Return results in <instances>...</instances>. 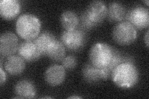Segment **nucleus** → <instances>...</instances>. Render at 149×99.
<instances>
[{
	"mask_svg": "<svg viewBox=\"0 0 149 99\" xmlns=\"http://www.w3.org/2000/svg\"><path fill=\"white\" fill-rule=\"evenodd\" d=\"M82 76L85 81L91 84L99 82L101 79L100 69L94 66L90 61L83 66Z\"/></svg>",
	"mask_w": 149,
	"mask_h": 99,
	"instance_id": "nucleus-18",
	"label": "nucleus"
},
{
	"mask_svg": "<svg viewBox=\"0 0 149 99\" xmlns=\"http://www.w3.org/2000/svg\"><path fill=\"white\" fill-rule=\"evenodd\" d=\"M60 22L65 30H72L77 28L79 24V18L73 11H66L62 14Z\"/></svg>",
	"mask_w": 149,
	"mask_h": 99,
	"instance_id": "nucleus-19",
	"label": "nucleus"
},
{
	"mask_svg": "<svg viewBox=\"0 0 149 99\" xmlns=\"http://www.w3.org/2000/svg\"><path fill=\"white\" fill-rule=\"evenodd\" d=\"M82 97H79V96H72L68 97V98H81Z\"/></svg>",
	"mask_w": 149,
	"mask_h": 99,
	"instance_id": "nucleus-23",
	"label": "nucleus"
},
{
	"mask_svg": "<svg viewBox=\"0 0 149 99\" xmlns=\"http://www.w3.org/2000/svg\"><path fill=\"white\" fill-rule=\"evenodd\" d=\"M18 39L11 32H6L0 37V54L1 58H8L14 55L18 49Z\"/></svg>",
	"mask_w": 149,
	"mask_h": 99,
	"instance_id": "nucleus-8",
	"label": "nucleus"
},
{
	"mask_svg": "<svg viewBox=\"0 0 149 99\" xmlns=\"http://www.w3.org/2000/svg\"><path fill=\"white\" fill-rule=\"evenodd\" d=\"M66 48L61 42L56 39L50 45L46 56L53 61H62L65 57Z\"/></svg>",
	"mask_w": 149,
	"mask_h": 99,
	"instance_id": "nucleus-17",
	"label": "nucleus"
},
{
	"mask_svg": "<svg viewBox=\"0 0 149 99\" xmlns=\"http://www.w3.org/2000/svg\"><path fill=\"white\" fill-rule=\"evenodd\" d=\"M127 11L125 7L119 2L109 4L107 12V19L111 22H120L126 16Z\"/></svg>",
	"mask_w": 149,
	"mask_h": 99,
	"instance_id": "nucleus-15",
	"label": "nucleus"
},
{
	"mask_svg": "<svg viewBox=\"0 0 149 99\" xmlns=\"http://www.w3.org/2000/svg\"><path fill=\"white\" fill-rule=\"evenodd\" d=\"M21 4L17 0H1L0 1V15L6 20H11L20 12Z\"/></svg>",
	"mask_w": 149,
	"mask_h": 99,
	"instance_id": "nucleus-12",
	"label": "nucleus"
},
{
	"mask_svg": "<svg viewBox=\"0 0 149 99\" xmlns=\"http://www.w3.org/2000/svg\"><path fill=\"white\" fill-rule=\"evenodd\" d=\"M124 62H132L134 63L133 58L130 56H124L120 53V52L113 48V54L110 63L107 67L100 69L101 78L102 80L108 79L111 77L112 72L118 66L119 64Z\"/></svg>",
	"mask_w": 149,
	"mask_h": 99,
	"instance_id": "nucleus-11",
	"label": "nucleus"
},
{
	"mask_svg": "<svg viewBox=\"0 0 149 99\" xmlns=\"http://www.w3.org/2000/svg\"><path fill=\"white\" fill-rule=\"evenodd\" d=\"M40 28L39 19L31 14L20 16L16 24L17 34L26 40H34L39 35Z\"/></svg>",
	"mask_w": 149,
	"mask_h": 99,
	"instance_id": "nucleus-3",
	"label": "nucleus"
},
{
	"mask_svg": "<svg viewBox=\"0 0 149 99\" xmlns=\"http://www.w3.org/2000/svg\"><path fill=\"white\" fill-rule=\"evenodd\" d=\"M66 69L62 65L54 64L47 69L44 78L45 81L51 86H58L65 81Z\"/></svg>",
	"mask_w": 149,
	"mask_h": 99,
	"instance_id": "nucleus-10",
	"label": "nucleus"
},
{
	"mask_svg": "<svg viewBox=\"0 0 149 99\" xmlns=\"http://www.w3.org/2000/svg\"><path fill=\"white\" fill-rule=\"evenodd\" d=\"M137 30L127 21L118 23L114 27L112 35L114 40L120 45H129L136 40Z\"/></svg>",
	"mask_w": 149,
	"mask_h": 99,
	"instance_id": "nucleus-5",
	"label": "nucleus"
},
{
	"mask_svg": "<svg viewBox=\"0 0 149 99\" xmlns=\"http://www.w3.org/2000/svg\"><path fill=\"white\" fill-rule=\"evenodd\" d=\"M4 68L9 74L18 76L22 74L25 69V61L20 56L12 55L7 58Z\"/></svg>",
	"mask_w": 149,
	"mask_h": 99,
	"instance_id": "nucleus-13",
	"label": "nucleus"
},
{
	"mask_svg": "<svg viewBox=\"0 0 149 99\" xmlns=\"http://www.w3.org/2000/svg\"><path fill=\"white\" fill-rule=\"evenodd\" d=\"M139 71L132 62H124L119 64L112 72V81L118 87L130 89L136 85L139 80Z\"/></svg>",
	"mask_w": 149,
	"mask_h": 99,
	"instance_id": "nucleus-1",
	"label": "nucleus"
},
{
	"mask_svg": "<svg viewBox=\"0 0 149 99\" xmlns=\"http://www.w3.org/2000/svg\"><path fill=\"white\" fill-rule=\"evenodd\" d=\"M126 21L138 29H143L149 25L148 9L143 7H136L127 12Z\"/></svg>",
	"mask_w": 149,
	"mask_h": 99,
	"instance_id": "nucleus-7",
	"label": "nucleus"
},
{
	"mask_svg": "<svg viewBox=\"0 0 149 99\" xmlns=\"http://www.w3.org/2000/svg\"><path fill=\"white\" fill-rule=\"evenodd\" d=\"M15 92L17 96L15 98H32L36 94V89L34 84L28 80L19 81L15 87Z\"/></svg>",
	"mask_w": 149,
	"mask_h": 99,
	"instance_id": "nucleus-14",
	"label": "nucleus"
},
{
	"mask_svg": "<svg viewBox=\"0 0 149 99\" xmlns=\"http://www.w3.org/2000/svg\"><path fill=\"white\" fill-rule=\"evenodd\" d=\"M17 53L19 56L27 62L38 60L42 56L33 40H26L21 43L18 46Z\"/></svg>",
	"mask_w": 149,
	"mask_h": 99,
	"instance_id": "nucleus-9",
	"label": "nucleus"
},
{
	"mask_svg": "<svg viewBox=\"0 0 149 99\" xmlns=\"http://www.w3.org/2000/svg\"><path fill=\"white\" fill-rule=\"evenodd\" d=\"M113 54V48L108 44L97 42L93 45L90 51V62L98 69L107 67Z\"/></svg>",
	"mask_w": 149,
	"mask_h": 99,
	"instance_id": "nucleus-4",
	"label": "nucleus"
},
{
	"mask_svg": "<svg viewBox=\"0 0 149 99\" xmlns=\"http://www.w3.org/2000/svg\"><path fill=\"white\" fill-rule=\"evenodd\" d=\"M62 66L67 70H72L77 66V59L74 56L68 55L65 56L62 61Z\"/></svg>",
	"mask_w": 149,
	"mask_h": 99,
	"instance_id": "nucleus-20",
	"label": "nucleus"
},
{
	"mask_svg": "<svg viewBox=\"0 0 149 99\" xmlns=\"http://www.w3.org/2000/svg\"><path fill=\"white\" fill-rule=\"evenodd\" d=\"M144 3H146L147 4V6H148V3H149V2H148V0H147V1H144Z\"/></svg>",
	"mask_w": 149,
	"mask_h": 99,
	"instance_id": "nucleus-24",
	"label": "nucleus"
},
{
	"mask_svg": "<svg viewBox=\"0 0 149 99\" xmlns=\"http://www.w3.org/2000/svg\"><path fill=\"white\" fill-rule=\"evenodd\" d=\"M86 41L85 32L77 28L72 30H64L61 35V42L65 48L73 51L81 50L85 46Z\"/></svg>",
	"mask_w": 149,
	"mask_h": 99,
	"instance_id": "nucleus-6",
	"label": "nucleus"
},
{
	"mask_svg": "<svg viewBox=\"0 0 149 99\" xmlns=\"http://www.w3.org/2000/svg\"><path fill=\"white\" fill-rule=\"evenodd\" d=\"M56 40L53 34L49 32H44L37 36L33 40L42 56H46L50 45Z\"/></svg>",
	"mask_w": 149,
	"mask_h": 99,
	"instance_id": "nucleus-16",
	"label": "nucleus"
},
{
	"mask_svg": "<svg viewBox=\"0 0 149 99\" xmlns=\"http://www.w3.org/2000/svg\"><path fill=\"white\" fill-rule=\"evenodd\" d=\"M6 81V73L4 71L3 67L0 68V84L3 86V84Z\"/></svg>",
	"mask_w": 149,
	"mask_h": 99,
	"instance_id": "nucleus-21",
	"label": "nucleus"
},
{
	"mask_svg": "<svg viewBox=\"0 0 149 99\" xmlns=\"http://www.w3.org/2000/svg\"><path fill=\"white\" fill-rule=\"evenodd\" d=\"M107 12L108 8L103 2H91L81 15V26L85 29H91L97 26L106 17Z\"/></svg>",
	"mask_w": 149,
	"mask_h": 99,
	"instance_id": "nucleus-2",
	"label": "nucleus"
},
{
	"mask_svg": "<svg viewBox=\"0 0 149 99\" xmlns=\"http://www.w3.org/2000/svg\"><path fill=\"white\" fill-rule=\"evenodd\" d=\"M144 40H145L146 44L147 46H148V31L147 32L146 36L144 37Z\"/></svg>",
	"mask_w": 149,
	"mask_h": 99,
	"instance_id": "nucleus-22",
	"label": "nucleus"
}]
</instances>
